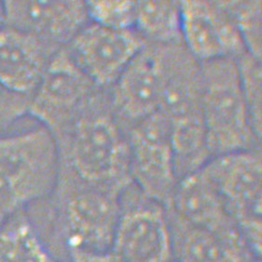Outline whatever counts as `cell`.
Listing matches in <instances>:
<instances>
[{
	"label": "cell",
	"mask_w": 262,
	"mask_h": 262,
	"mask_svg": "<svg viewBox=\"0 0 262 262\" xmlns=\"http://www.w3.org/2000/svg\"><path fill=\"white\" fill-rule=\"evenodd\" d=\"M10 216H9L8 214H6L2 209H0V229L2 228L3 224H5L6 221L10 218Z\"/></svg>",
	"instance_id": "603a6c76"
},
{
	"label": "cell",
	"mask_w": 262,
	"mask_h": 262,
	"mask_svg": "<svg viewBox=\"0 0 262 262\" xmlns=\"http://www.w3.org/2000/svg\"><path fill=\"white\" fill-rule=\"evenodd\" d=\"M136 3L137 1H88L89 19L112 29H135Z\"/></svg>",
	"instance_id": "ffe728a7"
},
{
	"label": "cell",
	"mask_w": 262,
	"mask_h": 262,
	"mask_svg": "<svg viewBox=\"0 0 262 262\" xmlns=\"http://www.w3.org/2000/svg\"><path fill=\"white\" fill-rule=\"evenodd\" d=\"M101 92L63 48L54 55L31 97L29 116L57 137Z\"/></svg>",
	"instance_id": "8992f818"
},
{
	"label": "cell",
	"mask_w": 262,
	"mask_h": 262,
	"mask_svg": "<svg viewBox=\"0 0 262 262\" xmlns=\"http://www.w3.org/2000/svg\"><path fill=\"white\" fill-rule=\"evenodd\" d=\"M31 97L10 91L0 83V135L29 115Z\"/></svg>",
	"instance_id": "44dd1931"
},
{
	"label": "cell",
	"mask_w": 262,
	"mask_h": 262,
	"mask_svg": "<svg viewBox=\"0 0 262 262\" xmlns=\"http://www.w3.org/2000/svg\"><path fill=\"white\" fill-rule=\"evenodd\" d=\"M55 139L60 162L80 179L118 194L133 184L127 131L112 110L108 92L100 93Z\"/></svg>",
	"instance_id": "7a4b0ae2"
},
{
	"label": "cell",
	"mask_w": 262,
	"mask_h": 262,
	"mask_svg": "<svg viewBox=\"0 0 262 262\" xmlns=\"http://www.w3.org/2000/svg\"><path fill=\"white\" fill-rule=\"evenodd\" d=\"M112 248L122 262H172L173 251L165 206L136 185L121 196V214Z\"/></svg>",
	"instance_id": "52a82bcc"
},
{
	"label": "cell",
	"mask_w": 262,
	"mask_h": 262,
	"mask_svg": "<svg viewBox=\"0 0 262 262\" xmlns=\"http://www.w3.org/2000/svg\"><path fill=\"white\" fill-rule=\"evenodd\" d=\"M55 258L25 209L12 214L0 229V262H51Z\"/></svg>",
	"instance_id": "2e32d148"
},
{
	"label": "cell",
	"mask_w": 262,
	"mask_h": 262,
	"mask_svg": "<svg viewBox=\"0 0 262 262\" xmlns=\"http://www.w3.org/2000/svg\"><path fill=\"white\" fill-rule=\"evenodd\" d=\"M51 262H62V261H60V260H58V259H57V258H55V259H54V260H52V261Z\"/></svg>",
	"instance_id": "d4e9b609"
},
{
	"label": "cell",
	"mask_w": 262,
	"mask_h": 262,
	"mask_svg": "<svg viewBox=\"0 0 262 262\" xmlns=\"http://www.w3.org/2000/svg\"><path fill=\"white\" fill-rule=\"evenodd\" d=\"M135 29L146 43L169 45L182 41L178 1H137Z\"/></svg>",
	"instance_id": "e0dca14e"
},
{
	"label": "cell",
	"mask_w": 262,
	"mask_h": 262,
	"mask_svg": "<svg viewBox=\"0 0 262 262\" xmlns=\"http://www.w3.org/2000/svg\"><path fill=\"white\" fill-rule=\"evenodd\" d=\"M127 136L133 184L166 207L179 181L168 118L159 111L131 127Z\"/></svg>",
	"instance_id": "ba28073f"
},
{
	"label": "cell",
	"mask_w": 262,
	"mask_h": 262,
	"mask_svg": "<svg viewBox=\"0 0 262 262\" xmlns=\"http://www.w3.org/2000/svg\"><path fill=\"white\" fill-rule=\"evenodd\" d=\"M5 24V17H4V6L3 2H0V27Z\"/></svg>",
	"instance_id": "cb8c5ba5"
},
{
	"label": "cell",
	"mask_w": 262,
	"mask_h": 262,
	"mask_svg": "<svg viewBox=\"0 0 262 262\" xmlns=\"http://www.w3.org/2000/svg\"><path fill=\"white\" fill-rule=\"evenodd\" d=\"M146 44L136 30L112 29L89 21L66 49L93 83L108 92Z\"/></svg>",
	"instance_id": "9c48e42d"
},
{
	"label": "cell",
	"mask_w": 262,
	"mask_h": 262,
	"mask_svg": "<svg viewBox=\"0 0 262 262\" xmlns=\"http://www.w3.org/2000/svg\"><path fill=\"white\" fill-rule=\"evenodd\" d=\"M5 25L33 34L51 48H66L90 21L83 1H3Z\"/></svg>",
	"instance_id": "7c38bea8"
},
{
	"label": "cell",
	"mask_w": 262,
	"mask_h": 262,
	"mask_svg": "<svg viewBox=\"0 0 262 262\" xmlns=\"http://www.w3.org/2000/svg\"><path fill=\"white\" fill-rule=\"evenodd\" d=\"M172 262H176V261H174V260H173V261H172Z\"/></svg>",
	"instance_id": "484cf974"
},
{
	"label": "cell",
	"mask_w": 262,
	"mask_h": 262,
	"mask_svg": "<svg viewBox=\"0 0 262 262\" xmlns=\"http://www.w3.org/2000/svg\"><path fill=\"white\" fill-rule=\"evenodd\" d=\"M58 50L10 25L0 27V83L32 97Z\"/></svg>",
	"instance_id": "4fadbf2b"
},
{
	"label": "cell",
	"mask_w": 262,
	"mask_h": 262,
	"mask_svg": "<svg viewBox=\"0 0 262 262\" xmlns=\"http://www.w3.org/2000/svg\"><path fill=\"white\" fill-rule=\"evenodd\" d=\"M164 45L146 43L108 91L117 119L128 131L160 110Z\"/></svg>",
	"instance_id": "30bf717a"
},
{
	"label": "cell",
	"mask_w": 262,
	"mask_h": 262,
	"mask_svg": "<svg viewBox=\"0 0 262 262\" xmlns=\"http://www.w3.org/2000/svg\"><path fill=\"white\" fill-rule=\"evenodd\" d=\"M165 208L170 216L196 227L219 233H242L201 169L178 181Z\"/></svg>",
	"instance_id": "9a60e30c"
},
{
	"label": "cell",
	"mask_w": 262,
	"mask_h": 262,
	"mask_svg": "<svg viewBox=\"0 0 262 262\" xmlns=\"http://www.w3.org/2000/svg\"><path fill=\"white\" fill-rule=\"evenodd\" d=\"M253 250L261 257L260 148L219 156L201 169Z\"/></svg>",
	"instance_id": "5b68a950"
},
{
	"label": "cell",
	"mask_w": 262,
	"mask_h": 262,
	"mask_svg": "<svg viewBox=\"0 0 262 262\" xmlns=\"http://www.w3.org/2000/svg\"><path fill=\"white\" fill-rule=\"evenodd\" d=\"M237 63L244 97L253 127L257 136L261 138V60L246 52L237 58Z\"/></svg>",
	"instance_id": "d6986e66"
},
{
	"label": "cell",
	"mask_w": 262,
	"mask_h": 262,
	"mask_svg": "<svg viewBox=\"0 0 262 262\" xmlns=\"http://www.w3.org/2000/svg\"><path fill=\"white\" fill-rule=\"evenodd\" d=\"M168 215L176 262H261L243 234L219 233Z\"/></svg>",
	"instance_id": "5bb4252c"
},
{
	"label": "cell",
	"mask_w": 262,
	"mask_h": 262,
	"mask_svg": "<svg viewBox=\"0 0 262 262\" xmlns=\"http://www.w3.org/2000/svg\"><path fill=\"white\" fill-rule=\"evenodd\" d=\"M202 115L211 159L260 148L244 97L237 58L201 63Z\"/></svg>",
	"instance_id": "277c9868"
},
{
	"label": "cell",
	"mask_w": 262,
	"mask_h": 262,
	"mask_svg": "<svg viewBox=\"0 0 262 262\" xmlns=\"http://www.w3.org/2000/svg\"><path fill=\"white\" fill-rule=\"evenodd\" d=\"M121 196L88 184L60 163L52 192L25 210L54 257L67 262L73 249L112 248Z\"/></svg>",
	"instance_id": "6da1fadb"
},
{
	"label": "cell",
	"mask_w": 262,
	"mask_h": 262,
	"mask_svg": "<svg viewBox=\"0 0 262 262\" xmlns=\"http://www.w3.org/2000/svg\"><path fill=\"white\" fill-rule=\"evenodd\" d=\"M67 262H122L112 248L106 250L73 249L67 255Z\"/></svg>",
	"instance_id": "7402d4cb"
},
{
	"label": "cell",
	"mask_w": 262,
	"mask_h": 262,
	"mask_svg": "<svg viewBox=\"0 0 262 262\" xmlns=\"http://www.w3.org/2000/svg\"><path fill=\"white\" fill-rule=\"evenodd\" d=\"M180 6L182 41L200 63L247 52L226 1L188 0Z\"/></svg>",
	"instance_id": "8fae6325"
},
{
	"label": "cell",
	"mask_w": 262,
	"mask_h": 262,
	"mask_svg": "<svg viewBox=\"0 0 262 262\" xmlns=\"http://www.w3.org/2000/svg\"><path fill=\"white\" fill-rule=\"evenodd\" d=\"M59 166L57 141L47 128L0 135V209L11 216L48 198Z\"/></svg>",
	"instance_id": "3957f363"
},
{
	"label": "cell",
	"mask_w": 262,
	"mask_h": 262,
	"mask_svg": "<svg viewBox=\"0 0 262 262\" xmlns=\"http://www.w3.org/2000/svg\"><path fill=\"white\" fill-rule=\"evenodd\" d=\"M226 3L243 40L246 51L261 60V2L226 1Z\"/></svg>",
	"instance_id": "ac0fdd59"
}]
</instances>
